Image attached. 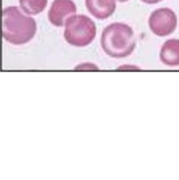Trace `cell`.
I'll use <instances>...</instances> for the list:
<instances>
[{
  "mask_svg": "<svg viewBox=\"0 0 179 180\" xmlns=\"http://www.w3.org/2000/svg\"><path fill=\"white\" fill-rule=\"evenodd\" d=\"M37 24L16 6L6 7L1 11V36L13 45L30 42L36 34Z\"/></svg>",
  "mask_w": 179,
  "mask_h": 180,
  "instance_id": "obj_1",
  "label": "cell"
},
{
  "mask_svg": "<svg viewBox=\"0 0 179 180\" xmlns=\"http://www.w3.org/2000/svg\"><path fill=\"white\" fill-rule=\"evenodd\" d=\"M100 45L108 56L123 59L135 50L137 39L131 26L124 23H111L102 30Z\"/></svg>",
  "mask_w": 179,
  "mask_h": 180,
  "instance_id": "obj_2",
  "label": "cell"
},
{
  "mask_svg": "<svg viewBox=\"0 0 179 180\" xmlns=\"http://www.w3.org/2000/svg\"><path fill=\"white\" fill-rule=\"evenodd\" d=\"M64 39L76 47L88 46L96 37V24L86 15H72L64 24Z\"/></svg>",
  "mask_w": 179,
  "mask_h": 180,
  "instance_id": "obj_3",
  "label": "cell"
},
{
  "mask_svg": "<svg viewBox=\"0 0 179 180\" xmlns=\"http://www.w3.org/2000/svg\"><path fill=\"white\" fill-rule=\"evenodd\" d=\"M151 32L159 37H166L172 34L177 27V16L170 8H158L153 10L149 17Z\"/></svg>",
  "mask_w": 179,
  "mask_h": 180,
  "instance_id": "obj_4",
  "label": "cell"
},
{
  "mask_svg": "<svg viewBox=\"0 0 179 180\" xmlns=\"http://www.w3.org/2000/svg\"><path fill=\"white\" fill-rule=\"evenodd\" d=\"M77 14V6L73 0H54L52 2L47 18L56 27L64 26L67 19Z\"/></svg>",
  "mask_w": 179,
  "mask_h": 180,
  "instance_id": "obj_5",
  "label": "cell"
},
{
  "mask_svg": "<svg viewBox=\"0 0 179 180\" xmlns=\"http://www.w3.org/2000/svg\"><path fill=\"white\" fill-rule=\"evenodd\" d=\"M86 7L95 18L104 20L116 10V0H86Z\"/></svg>",
  "mask_w": 179,
  "mask_h": 180,
  "instance_id": "obj_6",
  "label": "cell"
},
{
  "mask_svg": "<svg viewBox=\"0 0 179 180\" xmlns=\"http://www.w3.org/2000/svg\"><path fill=\"white\" fill-rule=\"evenodd\" d=\"M160 60L167 67H179V39L166 41L160 50Z\"/></svg>",
  "mask_w": 179,
  "mask_h": 180,
  "instance_id": "obj_7",
  "label": "cell"
},
{
  "mask_svg": "<svg viewBox=\"0 0 179 180\" xmlns=\"http://www.w3.org/2000/svg\"><path fill=\"white\" fill-rule=\"evenodd\" d=\"M21 11L28 16L39 15L45 10L47 0H19Z\"/></svg>",
  "mask_w": 179,
  "mask_h": 180,
  "instance_id": "obj_8",
  "label": "cell"
},
{
  "mask_svg": "<svg viewBox=\"0 0 179 180\" xmlns=\"http://www.w3.org/2000/svg\"><path fill=\"white\" fill-rule=\"evenodd\" d=\"M77 70H80V69H94V70H98V68L96 67V65H94V64H91V63H85L83 65H79V67H77Z\"/></svg>",
  "mask_w": 179,
  "mask_h": 180,
  "instance_id": "obj_9",
  "label": "cell"
},
{
  "mask_svg": "<svg viewBox=\"0 0 179 180\" xmlns=\"http://www.w3.org/2000/svg\"><path fill=\"white\" fill-rule=\"evenodd\" d=\"M117 70H140V68L135 65H123V67L117 68Z\"/></svg>",
  "mask_w": 179,
  "mask_h": 180,
  "instance_id": "obj_10",
  "label": "cell"
},
{
  "mask_svg": "<svg viewBox=\"0 0 179 180\" xmlns=\"http://www.w3.org/2000/svg\"><path fill=\"white\" fill-rule=\"evenodd\" d=\"M142 2H144V4H149V5H154V4H158L162 0H141Z\"/></svg>",
  "mask_w": 179,
  "mask_h": 180,
  "instance_id": "obj_11",
  "label": "cell"
},
{
  "mask_svg": "<svg viewBox=\"0 0 179 180\" xmlns=\"http://www.w3.org/2000/svg\"><path fill=\"white\" fill-rule=\"evenodd\" d=\"M117 1H119V2H126L128 0H117Z\"/></svg>",
  "mask_w": 179,
  "mask_h": 180,
  "instance_id": "obj_12",
  "label": "cell"
}]
</instances>
